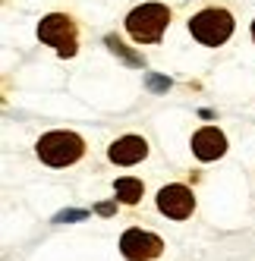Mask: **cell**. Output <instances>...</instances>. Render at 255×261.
<instances>
[{"label":"cell","mask_w":255,"mask_h":261,"mask_svg":"<svg viewBox=\"0 0 255 261\" xmlns=\"http://www.w3.org/2000/svg\"><path fill=\"white\" fill-rule=\"evenodd\" d=\"M35 151H38V158L47 167H69V164H76L82 158L85 142H82V136L69 133V129H54V133H44L38 139Z\"/></svg>","instance_id":"1"},{"label":"cell","mask_w":255,"mask_h":261,"mask_svg":"<svg viewBox=\"0 0 255 261\" xmlns=\"http://www.w3.org/2000/svg\"><path fill=\"white\" fill-rule=\"evenodd\" d=\"M167 25H170V10L164 4H142L126 16V32L139 44H158Z\"/></svg>","instance_id":"2"},{"label":"cell","mask_w":255,"mask_h":261,"mask_svg":"<svg viewBox=\"0 0 255 261\" xmlns=\"http://www.w3.org/2000/svg\"><path fill=\"white\" fill-rule=\"evenodd\" d=\"M189 32H192V38L198 44L221 47L233 35V16L227 10H221V7H208V10L195 13L192 19H189Z\"/></svg>","instance_id":"3"},{"label":"cell","mask_w":255,"mask_h":261,"mask_svg":"<svg viewBox=\"0 0 255 261\" xmlns=\"http://www.w3.org/2000/svg\"><path fill=\"white\" fill-rule=\"evenodd\" d=\"M38 38L44 44H50L60 57H72V54H76V25H72V19L63 13L44 16L41 25H38Z\"/></svg>","instance_id":"4"},{"label":"cell","mask_w":255,"mask_h":261,"mask_svg":"<svg viewBox=\"0 0 255 261\" xmlns=\"http://www.w3.org/2000/svg\"><path fill=\"white\" fill-rule=\"evenodd\" d=\"M120 252H123L126 261H155L164 252V239L158 233L133 227L120 236Z\"/></svg>","instance_id":"5"},{"label":"cell","mask_w":255,"mask_h":261,"mask_svg":"<svg viewBox=\"0 0 255 261\" xmlns=\"http://www.w3.org/2000/svg\"><path fill=\"white\" fill-rule=\"evenodd\" d=\"M158 211L164 217H170V220H186L195 211V195H192V189H186V186H180V182L164 186V189L158 192Z\"/></svg>","instance_id":"6"},{"label":"cell","mask_w":255,"mask_h":261,"mask_svg":"<svg viewBox=\"0 0 255 261\" xmlns=\"http://www.w3.org/2000/svg\"><path fill=\"white\" fill-rule=\"evenodd\" d=\"M224 151H227V136L221 129L205 126L192 136V154L198 161H217V158H224Z\"/></svg>","instance_id":"7"},{"label":"cell","mask_w":255,"mask_h":261,"mask_svg":"<svg viewBox=\"0 0 255 261\" xmlns=\"http://www.w3.org/2000/svg\"><path fill=\"white\" fill-rule=\"evenodd\" d=\"M107 158H111L114 164H120V167H133V164L148 158V142H145L142 136H123V139H117L111 148H107Z\"/></svg>","instance_id":"8"},{"label":"cell","mask_w":255,"mask_h":261,"mask_svg":"<svg viewBox=\"0 0 255 261\" xmlns=\"http://www.w3.org/2000/svg\"><path fill=\"white\" fill-rule=\"evenodd\" d=\"M114 198L117 201H123V204H136L139 198H142V192H145V186H142V179H136V176H120L117 182H114Z\"/></svg>","instance_id":"9"},{"label":"cell","mask_w":255,"mask_h":261,"mask_svg":"<svg viewBox=\"0 0 255 261\" xmlns=\"http://www.w3.org/2000/svg\"><path fill=\"white\" fill-rule=\"evenodd\" d=\"M104 44H107V50H111V54H117L126 66H145V57H142V54H139V50H130V47L117 38V35H107Z\"/></svg>","instance_id":"10"},{"label":"cell","mask_w":255,"mask_h":261,"mask_svg":"<svg viewBox=\"0 0 255 261\" xmlns=\"http://www.w3.org/2000/svg\"><path fill=\"white\" fill-rule=\"evenodd\" d=\"M145 85H148L151 95H167L170 85H173V79L170 76H158V72H145Z\"/></svg>","instance_id":"11"},{"label":"cell","mask_w":255,"mask_h":261,"mask_svg":"<svg viewBox=\"0 0 255 261\" xmlns=\"http://www.w3.org/2000/svg\"><path fill=\"white\" fill-rule=\"evenodd\" d=\"M54 220H57V223H76V220H88V211H82V208H63V211H57V214H54Z\"/></svg>","instance_id":"12"},{"label":"cell","mask_w":255,"mask_h":261,"mask_svg":"<svg viewBox=\"0 0 255 261\" xmlns=\"http://www.w3.org/2000/svg\"><path fill=\"white\" fill-rule=\"evenodd\" d=\"M95 211L104 214V217H111V214L117 211V201H101V204H95Z\"/></svg>","instance_id":"13"},{"label":"cell","mask_w":255,"mask_h":261,"mask_svg":"<svg viewBox=\"0 0 255 261\" xmlns=\"http://www.w3.org/2000/svg\"><path fill=\"white\" fill-rule=\"evenodd\" d=\"M252 38H255V22H252Z\"/></svg>","instance_id":"14"}]
</instances>
